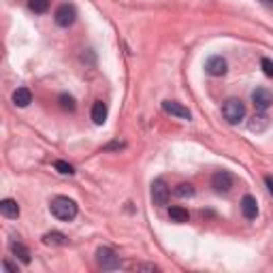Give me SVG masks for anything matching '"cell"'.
Returning <instances> with one entry per match:
<instances>
[{
	"instance_id": "7a4b0ae2",
	"label": "cell",
	"mask_w": 273,
	"mask_h": 273,
	"mask_svg": "<svg viewBox=\"0 0 273 273\" xmlns=\"http://www.w3.org/2000/svg\"><path fill=\"white\" fill-rule=\"evenodd\" d=\"M222 115L228 124H239L246 115V105L239 101V98H228L222 105Z\"/></svg>"
},
{
	"instance_id": "30bf717a",
	"label": "cell",
	"mask_w": 273,
	"mask_h": 273,
	"mask_svg": "<svg viewBox=\"0 0 273 273\" xmlns=\"http://www.w3.org/2000/svg\"><path fill=\"white\" fill-rule=\"evenodd\" d=\"M269 124H271V119H269V115L265 113V111H260V113H256L252 119H250V124H248V128L252 130V133H265V130L269 128Z\"/></svg>"
},
{
	"instance_id": "52a82bcc",
	"label": "cell",
	"mask_w": 273,
	"mask_h": 273,
	"mask_svg": "<svg viewBox=\"0 0 273 273\" xmlns=\"http://www.w3.org/2000/svg\"><path fill=\"white\" fill-rule=\"evenodd\" d=\"M233 175L228 171H216L214 173V177H211V188L216 190V192H228L233 188Z\"/></svg>"
},
{
	"instance_id": "9a60e30c",
	"label": "cell",
	"mask_w": 273,
	"mask_h": 273,
	"mask_svg": "<svg viewBox=\"0 0 273 273\" xmlns=\"http://www.w3.org/2000/svg\"><path fill=\"white\" fill-rule=\"evenodd\" d=\"M43 244L51 246V248H62V246H67V237H64L62 233H58V231H51V233L43 235Z\"/></svg>"
},
{
	"instance_id": "e0dca14e",
	"label": "cell",
	"mask_w": 273,
	"mask_h": 273,
	"mask_svg": "<svg viewBox=\"0 0 273 273\" xmlns=\"http://www.w3.org/2000/svg\"><path fill=\"white\" fill-rule=\"evenodd\" d=\"M13 103L17 105V107H28L30 103H32V94H30V90L28 88H17L15 92H13Z\"/></svg>"
},
{
	"instance_id": "8992f818",
	"label": "cell",
	"mask_w": 273,
	"mask_h": 273,
	"mask_svg": "<svg viewBox=\"0 0 273 273\" xmlns=\"http://www.w3.org/2000/svg\"><path fill=\"white\" fill-rule=\"evenodd\" d=\"M162 111L173 115V117H177V119H184V122H190V119H192L190 109L184 107L181 103H175V101H165V103H162Z\"/></svg>"
},
{
	"instance_id": "cb8c5ba5",
	"label": "cell",
	"mask_w": 273,
	"mask_h": 273,
	"mask_svg": "<svg viewBox=\"0 0 273 273\" xmlns=\"http://www.w3.org/2000/svg\"><path fill=\"white\" fill-rule=\"evenodd\" d=\"M265 181H267V188H269V192L273 194V179H271V177H267Z\"/></svg>"
},
{
	"instance_id": "44dd1931",
	"label": "cell",
	"mask_w": 273,
	"mask_h": 273,
	"mask_svg": "<svg viewBox=\"0 0 273 273\" xmlns=\"http://www.w3.org/2000/svg\"><path fill=\"white\" fill-rule=\"evenodd\" d=\"M58 101H60V107L64 109V111H75V107H77L75 105V98L71 94H60Z\"/></svg>"
},
{
	"instance_id": "6da1fadb",
	"label": "cell",
	"mask_w": 273,
	"mask_h": 273,
	"mask_svg": "<svg viewBox=\"0 0 273 273\" xmlns=\"http://www.w3.org/2000/svg\"><path fill=\"white\" fill-rule=\"evenodd\" d=\"M49 209H51V214L56 216L58 220H62V222H71V220H75V218H77V203L71 201L69 196H56V199L51 201Z\"/></svg>"
},
{
	"instance_id": "7c38bea8",
	"label": "cell",
	"mask_w": 273,
	"mask_h": 273,
	"mask_svg": "<svg viewBox=\"0 0 273 273\" xmlns=\"http://www.w3.org/2000/svg\"><path fill=\"white\" fill-rule=\"evenodd\" d=\"M0 211H3V216L5 218H19V205H17V201H13V199H3L0 201Z\"/></svg>"
},
{
	"instance_id": "ba28073f",
	"label": "cell",
	"mask_w": 273,
	"mask_h": 273,
	"mask_svg": "<svg viewBox=\"0 0 273 273\" xmlns=\"http://www.w3.org/2000/svg\"><path fill=\"white\" fill-rule=\"evenodd\" d=\"M252 103L258 111H267V109L273 105V94L267 88H256L252 92Z\"/></svg>"
},
{
	"instance_id": "3957f363",
	"label": "cell",
	"mask_w": 273,
	"mask_h": 273,
	"mask_svg": "<svg viewBox=\"0 0 273 273\" xmlns=\"http://www.w3.org/2000/svg\"><path fill=\"white\" fill-rule=\"evenodd\" d=\"M96 265L103 271H117L122 267V260L111 248H98L96 250Z\"/></svg>"
},
{
	"instance_id": "d6986e66",
	"label": "cell",
	"mask_w": 273,
	"mask_h": 273,
	"mask_svg": "<svg viewBox=\"0 0 273 273\" xmlns=\"http://www.w3.org/2000/svg\"><path fill=\"white\" fill-rule=\"evenodd\" d=\"M28 7H30V11H35V13H45L49 9V0H28Z\"/></svg>"
},
{
	"instance_id": "2e32d148",
	"label": "cell",
	"mask_w": 273,
	"mask_h": 273,
	"mask_svg": "<svg viewBox=\"0 0 273 273\" xmlns=\"http://www.w3.org/2000/svg\"><path fill=\"white\" fill-rule=\"evenodd\" d=\"M169 218H171V222H175V224H186L190 220V214L188 209H184V207H171L169 209Z\"/></svg>"
},
{
	"instance_id": "5b68a950",
	"label": "cell",
	"mask_w": 273,
	"mask_h": 273,
	"mask_svg": "<svg viewBox=\"0 0 273 273\" xmlns=\"http://www.w3.org/2000/svg\"><path fill=\"white\" fill-rule=\"evenodd\" d=\"M53 19H56V24L60 28H71L75 24V19H77V11H75L73 5H62V7H58Z\"/></svg>"
},
{
	"instance_id": "277c9868",
	"label": "cell",
	"mask_w": 273,
	"mask_h": 273,
	"mask_svg": "<svg viewBox=\"0 0 273 273\" xmlns=\"http://www.w3.org/2000/svg\"><path fill=\"white\" fill-rule=\"evenodd\" d=\"M169 186L162 181V179H154L151 181V203H154L156 207H165L169 203Z\"/></svg>"
},
{
	"instance_id": "9c48e42d",
	"label": "cell",
	"mask_w": 273,
	"mask_h": 273,
	"mask_svg": "<svg viewBox=\"0 0 273 273\" xmlns=\"http://www.w3.org/2000/svg\"><path fill=\"white\" fill-rule=\"evenodd\" d=\"M205 71L211 75V77H222L226 73V60L222 56H211L205 64Z\"/></svg>"
},
{
	"instance_id": "603a6c76",
	"label": "cell",
	"mask_w": 273,
	"mask_h": 273,
	"mask_svg": "<svg viewBox=\"0 0 273 273\" xmlns=\"http://www.w3.org/2000/svg\"><path fill=\"white\" fill-rule=\"evenodd\" d=\"M3 267H5V271H11V273H15V271H17V267H15V265H11L9 260H3Z\"/></svg>"
},
{
	"instance_id": "ffe728a7",
	"label": "cell",
	"mask_w": 273,
	"mask_h": 273,
	"mask_svg": "<svg viewBox=\"0 0 273 273\" xmlns=\"http://www.w3.org/2000/svg\"><path fill=\"white\" fill-rule=\"evenodd\" d=\"M53 167H56V171L62 173V175H75L73 165H69L67 160H56V162H53Z\"/></svg>"
},
{
	"instance_id": "5bb4252c",
	"label": "cell",
	"mask_w": 273,
	"mask_h": 273,
	"mask_svg": "<svg viewBox=\"0 0 273 273\" xmlns=\"http://www.w3.org/2000/svg\"><path fill=\"white\" fill-rule=\"evenodd\" d=\"M11 252H13L24 265H30V260H32L30 256H32V254H30V250H28L24 244H21V241H11Z\"/></svg>"
},
{
	"instance_id": "d4e9b609",
	"label": "cell",
	"mask_w": 273,
	"mask_h": 273,
	"mask_svg": "<svg viewBox=\"0 0 273 273\" xmlns=\"http://www.w3.org/2000/svg\"><path fill=\"white\" fill-rule=\"evenodd\" d=\"M263 3H265V5H271V7H273V0H263Z\"/></svg>"
},
{
	"instance_id": "4fadbf2b",
	"label": "cell",
	"mask_w": 273,
	"mask_h": 273,
	"mask_svg": "<svg viewBox=\"0 0 273 273\" xmlns=\"http://www.w3.org/2000/svg\"><path fill=\"white\" fill-rule=\"evenodd\" d=\"M105 119H107V105L103 101H96L92 105V122L96 126H103L105 124Z\"/></svg>"
},
{
	"instance_id": "8fae6325",
	"label": "cell",
	"mask_w": 273,
	"mask_h": 273,
	"mask_svg": "<svg viewBox=\"0 0 273 273\" xmlns=\"http://www.w3.org/2000/svg\"><path fill=\"white\" fill-rule=\"evenodd\" d=\"M241 211H244V216L248 218V220H254V218L258 216V203H256V199L254 196H244L241 199Z\"/></svg>"
},
{
	"instance_id": "ac0fdd59",
	"label": "cell",
	"mask_w": 273,
	"mask_h": 273,
	"mask_svg": "<svg viewBox=\"0 0 273 273\" xmlns=\"http://www.w3.org/2000/svg\"><path fill=\"white\" fill-rule=\"evenodd\" d=\"M194 186L192 184H179L177 188H175V194L179 196V199H192L194 196Z\"/></svg>"
},
{
	"instance_id": "7402d4cb",
	"label": "cell",
	"mask_w": 273,
	"mask_h": 273,
	"mask_svg": "<svg viewBox=\"0 0 273 273\" xmlns=\"http://www.w3.org/2000/svg\"><path fill=\"white\" fill-rule=\"evenodd\" d=\"M260 67H263V73L267 75V77H273V62L269 58H263V62H260Z\"/></svg>"
}]
</instances>
